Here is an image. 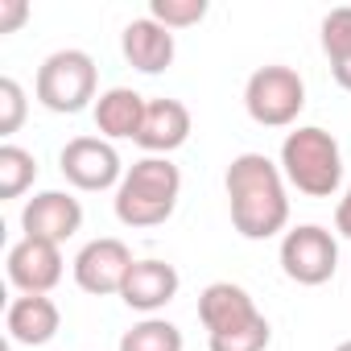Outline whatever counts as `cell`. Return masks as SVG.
<instances>
[{
    "mask_svg": "<svg viewBox=\"0 0 351 351\" xmlns=\"http://www.w3.org/2000/svg\"><path fill=\"white\" fill-rule=\"evenodd\" d=\"M62 326V310L54 306L50 293H21L5 310V330L21 347H46Z\"/></svg>",
    "mask_w": 351,
    "mask_h": 351,
    "instance_id": "cell-14",
    "label": "cell"
},
{
    "mask_svg": "<svg viewBox=\"0 0 351 351\" xmlns=\"http://www.w3.org/2000/svg\"><path fill=\"white\" fill-rule=\"evenodd\" d=\"M29 17V5L25 0H0V34H17Z\"/></svg>",
    "mask_w": 351,
    "mask_h": 351,
    "instance_id": "cell-23",
    "label": "cell"
},
{
    "mask_svg": "<svg viewBox=\"0 0 351 351\" xmlns=\"http://www.w3.org/2000/svg\"><path fill=\"white\" fill-rule=\"evenodd\" d=\"M62 248L50 244V240H34V236H21L13 248H9V281L21 289V293H50L58 281H62Z\"/></svg>",
    "mask_w": 351,
    "mask_h": 351,
    "instance_id": "cell-10",
    "label": "cell"
},
{
    "mask_svg": "<svg viewBox=\"0 0 351 351\" xmlns=\"http://www.w3.org/2000/svg\"><path fill=\"white\" fill-rule=\"evenodd\" d=\"M281 273L298 285H326L339 269V240L322 223H298L281 236Z\"/></svg>",
    "mask_w": 351,
    "mask_h": 351,
    "instance_id": "cell-6",
    "label": "cell"
},
{
    "mask_svg": "<svg viewBox=\"0 0 351 351\" xmlns=\"http://www.w3.org/2000/svg\"><path fill=\"white\" fill-rule=\"evenodd\" d=\"M132 248L116 236H99V240H87L75 256V285L91 298H108V293H120L124 289V277L132 269Z\"/></svg>",
    "mask_w": 351,
    "mask_h": 351,
    "instance_id": "cell-8",
    "label": "cell"
},
{
    "mask_svg": "<svg viewBox=\"0 0 351 351\" xmlns=\"http://www.w3.org/2000/svg\"><path fill=\"white\" fill-rule=\"evenodd\" d=\"M79 228H83V203L66 191H38L21 207V232L34 240H50L62 248L71 236H79Z\"/></svg>",
    "mask_w": 351,
    "mask_h": 351,
    "instance_id": "cell-9",
    "label": "cell"
},
{
    "mask_svg": "<svg viewBox=\"0 0 351 351\" xmlns=\"http://www.w3.org/2000/svg\"><path fill=\"white\" fill-rule=\"evenodd\" d=\"M58 169L75 191H112L124 178V161L104 136H75L58 153Z\"/></svg>",
    "mask_w": 351,
    "mask_h": 351,
    "instance_id": "cell-7",
    "label": "cell"
},
{
    "mask_svg": "<svg viewBox=\"0 0 351 351\" xmlns=\"http://www.w3.org/2000/svg\"><path fill=\"white\" fill-rule=\"evenodd\" d=\"M182 199V169L169 157H141L124 169V178L116 186V219L124 228H161Z\"/></svg>",
    "mask_w": 351,
    "mask_h": 351,
    "instance_id": "cell-2",
    "label": "cell"
},
{
    "mask_svg": "<svg viewBox=\"0 0 351 351\" xmlns=\"http://www.w3.org/2000/svg\"><path fill=\"white\" fill-rule=\"evenodd\" d=\"M277 165L285 173V182L310 199H330L343 186V149L335 132L318 124H298L293 132H285Z\"/></svg>",
    "mask_w": 351,
    "mask_h": 351,
    "instance_id": "cell-3",
    "label": "cell"
},
{
    "mask_svg": "<svg viewBox=\"0 0 351 351\" xmlns=\"http://www.w3.org/2000/svg\"><path fill=\"white\" fill-rule=\"evenodd\" d=\"M149 99L132 87H108L95 99V128L104 141H136Z\"/></svg>",
    "mask_w": 351,
    "mask_h": 351,
    "instance_id": "cell-16",
    "label": "cell"
},
{
    "mask_svg": "<svg viewBox=\"0 0 351 351\" xmlns=\"http://www.w3.org/2000/svg\"><path fill=\"white\" fill-rule=\"evenodd\" d=\"M335 351H351V339H343V343H339V347H335Z\"/></svg>",
    "mask_w": 351,
    "mask_h": 351,
    "instance_id": "cell-25",
    "label": "cell"
},
{
    "mask_svg": "<svg viewBox=\"0 0 351 351\" xmlns=\"http://www.w3.org/2000/svg\"><path fill=\"white\" fill-rule=\"evenodd\" d=\"M25 112H29V104H25L21 83H17L13 75H5V79H0V132L13 136V132L25 124Z\"/></svg>",
    "mask_w": 351,
    "mask_h": 351,
    "instance_id": "cell-22",
    "label": "cell"
},
{
    "mask_svg": "<svg viewBox=\"0 0 351 351\" xmlns=\"http://www.w3.org/2000/svg\"><path fill=\"white\" fill-rule=\"evenodd\" d=\"M335 232H339L343 240H351V186L343 191V199H339V207H335Z\"/></svg>",
    "mask_w": 351,
    "mask_h": 351,
    "instance_id": "cell-24",
    "label": "cell"
},
{
    "mask_svg": "<svg viewBox=\"0 0 351 351\" xmlns=\"http://www.w3.org/2000/svg\"><path fill=\"white\" fill-rule=\"evenodd\" d=\"M99 91V71H95V58L87 50H54L42 66H38V83H34V95L46 112H58V116H75L83 112Z\"/></svg>",
    "mask_w": 351,
    "mask_h": 351,
    "instance_id": "cell-4",
    "label": "cell"
},
{
    "mask_svg": "<svg viewBox=\"0 0 351 351\" xmlns=\"http://www.w3.org/2000/svg\"><path fill=\"white\" fill-rule=\"evenodd\" d=\"M186 141H191V108L182 99H149L136 145L149 157H169L173 149H182Z\"/></svg>",
    "mask_w": 351,
    "mask_h": 351,
    "instance_id": "cell-15",
    "label": "cell"
},
{
    "mask_svg": "<svg viewBox=\"0 0 351 351\" xmlns=\"http://www.w3.org/2000/svg\"><path fill=\"white\" fill-rule=\"evenodd\" d=\"M228 211H232V228L244 240H273L277 232H285L289 223V182L273 157L265 153H240L232 157L228 173Z\"/></svg>",
    "mask_w": 351,
    "mask_h": 351,
    "instance_id": "cell-1",
    "label": "cell"
},
{
    "mask_svg": "<svg viewBox=\"0 0 351 351\" xmlns=\"http://www.w3.org/2000/svg\"><path fill=\"white\" fill-rule=\"evenodd\" d=\"M182 330L169 318H141L120 335V351H182Z\"/></svg>",
    "mask_w": 351,
    "mask_h": 351,
    "instance_id": "cell-18",
    "label": "cell"
},
{
    "mask_svg": "<svg viewBox=\"0 0 351 351\" xmlns=\"http://www.w3.org/2000/svg\"><path fill=\"white\" fill-rule=\"evenodd\" d=\"M269 339H273L269 318H256V322H252V326H244V330H232V335L207 339V347H211V351H265V347H269Z\"/></svg>",
    "mask_w": 351,
    "mask_h": 351,
    "instance_id": "cell-21",
    "label": "cell"
},
{
    "mask_svg": "<svg viewBox=\"0 0 351 351\" xmlns=\"http://www.w3.org/2000/svg\"><path fill=\"white\" fill-rule=\"evenodd\" d=\"M178 285H182L178 269H173L169 261L149 256V261H136V265L128 269L124 289H120V302H124L128 310H136V314L153 318L157 310H165L173 298H178Z\"/></svg>",
    "mask_w": 351,
    "mask_h": 351,
    "instance_id": "cell-11",
    "label": "cell"
},
{
    "mask_svg": "<svg viewBox=\"0 0 351 351\" xmlns=\"http://www.w3.org/2000/svg\"><path fill=\"white\" fill-rule=\"evenodd\" d=\"M322 54L330 62V75L343 91H351V5L330 9L322 17Z\"/></svg>",
    "mask_w": 351,
    "mask_h": 351,
    "instance_id": "cell-17",
    "label": "cell"
},
{
    "mask_svg": "<svg viewBox=\"0 0 351 351\" xmlns=\"http://www.w3.org/2000/svg\"><path fill=\"white\" fill-rule=\"evenodd\" d=\"M38 182V157L13 141L0 145V199H21Z\"/></svg>",
    "mask_w": 351,
    "mask_h": 351,
    "instance_id": "cell-19",
    "label": "cell"
},
{
    "mask_svg": "<svg viewBox=\"0 0 351 351\" xmlns=\"http://www.w3.org/2000/svg\"><path fill=\"white\" fill-rule=\"evenodd\" d=\"M244 108L261 128H289V124H298V116L306 108V83L293 66L269 62L248 75Z\"/></svg>",
    "mask_w": 351,
    "mask_h": 351,
    "instance_id": "cell-5",
    "label": "cell"
},
{
    "mask_svg": "<svg viewBox=\"0 0 351 351\" xmlns=\"http://www.w3.org/2000/svg\"><path fill=\"white\" fill-rule=\"evenodd\" d=\"M199 318L207 326V339H219V335L252 326L265 314L256 310V302H252V293L244 285H236V281H211L199 293Z\"/></svg>",
    "mask_w": 351,
    "mask_h": 351,
    "instance_id": "cell-12",
    "label": "cell"
},
{
    "mask_svg": "<svg viewBox=\"0 0 351 351\" xmlns=\"http://www.w3.org/2000/svg\"><path fill=\"white\" fill-rule=\"evenodd\" d=\"M120 50H124V58H128L132 71H141V75H161V71H169L173 54H178V42H173V29H165L161 21L136 17V21L124 25Z\"/></svg>",
    "mask_w": 351,
    "mask_h": 351,
    "instance_id": "cell-13",
    "label": "cell"
},
{
    "mask_svg": "<svg viewBox=\"0 0 351 351\" xmlns=\"http://www.w3.org/2000/svg\"><path fill=\"white\" fill-rule=\"evenodd\" d=\"M149 17L161 21L165 29H191L207 17V0H153Z\"/></svg>",
    "mask_w": 351,
    "mask_h": 351,
    "instance_id": "cell-20",
    "label": "cell"
}]
</instances>
